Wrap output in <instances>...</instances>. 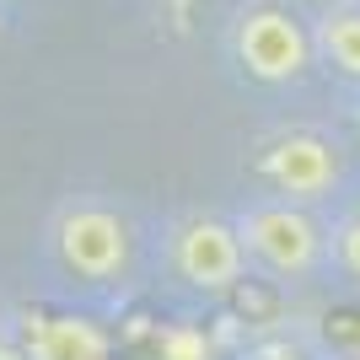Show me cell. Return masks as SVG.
I'll return each instance as SVG.
<instances>
[{
	"label": "cell",
	"instance_id": "obj_5",
	"mask_svg": "<svg viewBox=\"0 0 360 360\" xmlns=\"http://www.w3.org/2000/svg\"><path fill=\"white\" fill-rule=\"evenodd\" d=\"M258 172L269 183L280 199L290 205H317V199H328L339 188V150L333 140L312 135V129H290V135H274L258 156Z\"/></svg>",
	"mask_w": 360,
	"mask_h": 360
},
{
	"label": "cell",
	"instance_id": "obj_8",
	"mask_svg": "<svg viewBox=\"0 0 360 360\" xmlns=\"http://www.w3.org/2000/svg\"><path fill=\"white\" fill-rule=\"evenodd\" d=\"M328 269H339L349 285L360 290V210L339 215L328 226Z\"/></svg>",
	"mask_w": 360,
	"mask_h": 360
},
{
	"label": "cell",
	"instance_id": "obj_1",
	"mask_svg": "<svg viewBox=\"0 0 360 360\" xmlns=\"http://www.w3.org/2000/svg\"><path fill=\"white\" fill-rule=\"evenodd\" d=\"M237 237L248 248V264L280 280H312L328 269V231L307 205L290 199H258L237 215Z\"/></svg>",
	"mask_w": 360,
	"mask_h": 360
},
{
	"label": "cell",
	"instance_id": "obj_10",
	"mask_svg": "<svg viewBox=\"0 0 360 360\" xmlns=\"http://www.w3.org/2000/svg\"><path fill=\"white\" fill-rule=\"evenodd\" d=\"M355 6H360V0H355Z\"/></svg>",
	"mask_w": 360,
	"mask_h": 360
},
{
	"label": "cell",
	"instance_id": "obj_3",
	"mask_svg": "<svg viewBox=\"0 0 360 360\" xmlns=\"http://www.w3.org/2000/svg\"><path fill=\"white\" fill-rule=\"evenodd\" d=\"M167 264L199 296H226L248 280V248L237 237V221H221V215H188L172 226Z\"/></svg>",
	"mask_w": 360,
	"mask_h": 360
},
{
	"label": "cell",
	"instance_id": "obj_9",
	"mask_svg": "<svg viewBox=\"0 0 360 360\" xmlns=\"http://www.w3.org/2000/svg\"><path fill=\"white\" fill-rule=\"evenodd\" d=\"M11 355V312H6V307H0V360Z\"/></svg>",
	"mask_w": 360,
	"mask_h": 360
},
{
	"label": "cell",
	"instance_id": "obj_7",
	"mask_svg": "<svg viewBox=\"0 0 360 360\" xmlns=\"http://www.w3.org/2000/svg\"><path fill=\"white\" fill-rule=\"evenodd\" d=\"M312 49L333 65L339 75L360 81V6H328L317 16V32H312Z\"/></svg>",
	"mask_w": 360,
	"mask_h": 360
},
{
	"label": "cell",
	"instance_id": "obj_2",
	"mask_svg": "<svg viewBox=\"0 0 360 360\" xmlns=\"http://www.w3.org/2000/svg\"><path fill=\"white\" fill-rule=\"evenodd\" d=\"M54 258L75 280L86 285H108L129 269L135 258V231L113 205H97V199H75L54 215Z\"/></svg>",
	"mask_w": 360,
	"mask_h": 360
},
{
	"label": "cell",
	"instance_id": "obj_4",
	"mask_svg": "<svg viewBox=\"0 0 360 360\" xmlns=\"http://www.w3.org/2000/svg\"><path fill=\"white\" fill-rule=\"evenodd\" d=\"M231 49H237V65L264 86H285L301 81L307 65H312V32L301 27V16L285 6H248L237 16V32H231Z\"/></svg>",
	"mask_w": 360,
	"mask_h": 360
},
{
	"label": "cell",
	"instance_id": "obj_6",
	"mask_svg": "<svg viewBox=\"0 0 360 360\" xmlns=\"http://www.w3.org/2000/svg\"><path fill=\"white\" fill-rule=\"evenodd\" d=\"M32 360H108V333L86 317H44L32 328Z\"/></svg>",
	"mask_w": 360,
	"mask_h": 360
}]
</instances>
